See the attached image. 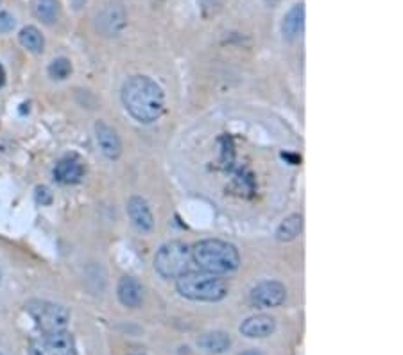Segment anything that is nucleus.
Here are the masks:
<instances>
[{
    "instance_id": "f257e3e1",
    "label": "nucleus",
    "mask_w": 403,
    "mask_h": 355,
    "mask_svg": "<svg viewBox=\"0 0 403 355\" xmlns=\"http://www.w3.org/2000/svg\"><path fill=\"white\" fill-rule=\"evenodd\" d=\"M126 112L140 124H153L163 115L165 94L161 86L147 75H133L122 88Z\"/></svg>"
},
{
    "instance_id": "f03ea898",
    "label": "nucleus",
    "mask_w": 403,
    "mask_h": 355,
    "mask_svg": "<svg viewBox=\"0 0 403 355\" xmlns=\"http://www.w3.org/2000/svg\"><path fill=\"white\" fill-rule=\"evenodd\" d=\"M192 250V262L199 270L212 275H228L239 270L240 255L233 244L220 239H205L195 243Z\"/></svg>"
},
{
    "instance_id": "7ed1b4c3",
    "label": "nucleus",
    "mask_w": 403,
    "mask_h": 355,
    "mask_svg": "<svg viewBox=\"0 0 403 355\" xmlns=\"http://www.w3.org/2000/svg\"><path fill=\"white\" fill-rule=\"evenodd\" d=\"M176 289L183 298L192 302H220L228 296V284L219 278V275L212 273H185L176 280Z\"/></svg>"
},
{
    "instance_id": "20e7f679",
    "label": "nucleus",
    "mask_w": 403,
    "mask_h": 355,
    "mask_svg": "<svg viewBox=\"0 0 403 355\" xmlns=\"http://www.w3.org/2000/svg\"><path fill=\"white\" fill-rule=\"evenodd\" d=\"M192 250L181 240L163 244L154 255V270L165 280H178L190 271Z\"/></svg>"
},
{
    "instance_id": "39448f33",
    "label": "nucleus",
    "mask_w": 403,
    "mask_h": 355,
    "mask_svg": "<svg viewBox=\"0 0 403 355\" xmlns=\"http://www.w3.org/2000/svg\"><path fill=\"white\" fill-rule=\"evenodd\" d=\"M26 310L41 332H61L67 330L70 322V314L63 305L47 300H29L26 303Z\"/></svg>"
},
{
    "instance_id": "423d86ee",
    "label": "nucleus",
    "mask_w": 403,
    "mask_h": 355,
    "mask_svg": "<svg viewBox=\"0 0 403 355\" xmlns=\"http://www.w3.org/2000/svg\"><path fill=\"white\" fill-rule=\"evenodd\" d=\"M29 355H79L74 336L68 330L41 332L29 343Z\"/></svg>"
},
{
    "instance_id": "0eeeda50",
    "label": "nucleus",
    "mask_w": 403,
    "mask_h": 355,
    "mask_svg": "<svg viewBox=\"0 0 403 355\" xmlns=\"http://www.w3.org/2000/svg\"><path fill=\"white\" fill-rule=\"evenodd\" d=\"M251 303L258 309H274L280 307L287 298V289L281 282L265 280L251 289Z\"/></svg>"
},
{
    "instance_id": "6e6552de",
    "label": "nucleus",
    "mask_w": 403,
    "mask_h": 355,
    "mask_svg": "<svg viewBox=\"0 0 403 355\" xmlns=\"http://www.w3.org/2000/svg\"><path fill=\"white\" fill-rule=\"evenodd\" d=\"M127 216H129L131 223L134 225V228L142 233L153 232L154 228V216L151 212V206L147 205V201L140 196H131L127 199Z\"/></svg>"
},
{
    "instance_id": "1a4fd4ad",
    "label": "nucleus",
    "mask_w": 403,
    "mask_h": 355,
    "mask_svg": "<svg viewBox=\"0 0 403 355\" xmlns=\"http://www.w3.org/2000/svg\"><path fill=\"white\" fill-rule=\"evenodd\" d=\"M54 178L63 185H75L85 178V164L77 154H67L54 167Z\"/></svg>"
},
{
    "instance_id": "9d476101",
    "label": "nucleus",
    "mask_w": 403,
    "mask_h": 355,
    "mask_svg": "<svg viewBox=\"0 0 403 355\" xmlns=\"http://www.w3.org/2000/svg\"><path fill=\"white\" fill-rule=\"evenodd\" d=\"M126 27V11L119 4H108L97 15V29L102 36H117Z\"/></svg>"
},
{
    "instance_id": "9b49d317",
    "label": "nucleus",
    "mask_w": 403,
    "mask_h": 355,
    "mask_svg": "<svg viewBox=\"0 0 403 355\" xmlns=\"http://www.w3.org/2000/svg\"><path fill=\"white\" fill-rule=\"evenodd\" d=\"M95 139H97L102 154L109 160H117L122 154V142H120L117 131L104 120H99L95 124Z\"/></svg>"
},
{
    "instance_id": "f8f14e48",
    "label": "nucleus",
    "mask_w": 403,
    "mask_h": 355,
    "mask_svg": "<svg viewBox=\"0 0 403 355\" xmlns=\"http://www.w3.org/2000/svg\"><path fill=\"white\" fill-rule=\"evenodd\" d=\"M274 330H276V322L274 318L265 314L251 316L240 325V334L249 339H264V337L273 336Z\"/></svg>"
},
{
    "instance_id": "ddd939ff",
    "label": "nucleus",
    "mask_w": 403,
    "mask_h": 355,
    "mask_svg": "<svg viewBox=\"0 0 403 355\" xmlns=\"http://www.w3.org/2000/svg\"><path fill=\"white\" fill-rule=\"evenodd\" d=\"M117 296H119L124 307L136 309L144 302V287L136 278L122 277L119 282V287H117Z\"/></svg>"
},
{
    "instance_id": "4468645a",
    "label": "nucleus",
    "mask_w": 403,
    "mask_h": 355,
    "mask_svg": "<svg viewBox=\"0 0 403 355\" xmlns=\"http://www.w3.org/2000/svg\"><path fill=\"white\" fill-rule=\"evenodd\" d=\"M303 31H305V6L296 4L284 16L281 34H284V38L287 41H294L301 36Z\"/></svg>"
},
{
    "instance_id": "2eb2a0df",
    "label": "nucleus",
    "mask_w": 403,
    "mask_h": 355,
    "mask_svg": "<svg viewBox=\"0 0 403 355\" xmlns=\"http://www.w3.org/2000/svg\"><path fill=\"white\" fill-rule=\"evenodd\" d=\"M198 344L210 355H220L228 351L232 346V337L222 330H213V332L203 334L198 339Z\"/></svg>"
},
{
    "instance_id": "dca6fc26",
    "label": "nucleus",
    "mask_w": 403,
    "mask_h": 355,
    "mask_svg": "<svg viewBox=\"0 0 403 355\" xmlns=\"http://www.w3.org/2000/svg\"><path fill=\"white\" fill-rule=\"evenodd\" d=\"M303 232V216L299 213H292V216L285 217L281 221V225L276 230V239L280 243H291L296 240Z\"/></svg>"
},
{
    "instance_id": "f3484780",
    "label": "nucleus",
    "mask_w": 403,
    "mask_h": 355,
    "mask_svg": "<svg viewBox=\"0 0 403 355\" xmlns=\"http://www.w3.org/2000/svg\"><path fill=\"white\" fill-rule=\"evenodd\" d=\"M34 15L45 26H54L61 18L60 0H36L34 2Z\"/></svg>"
},
{
    "instance_id": "a211bd4d",
    "label": "nucleus",
    "mask_w": 403,
    "mask_h": 355,
    "mask_svg": "<svg viewBox=\"0 0 403 355\" xmlns=\"http://www.w3.org/2000/svg\"><path fill=\"white\" fill-rule=\"evenodd\" d=\"M18 40L22 43L23 49H27L33 54H41L45 49V38L40 33V29L34 26H27L20 31Z\"/></svg>"
},
{
    "instance_id": "6ab92c4d",
    "label": "nucleus",
    "mask_w": 403,
    "mask_h": 355,
    "mask_svg": "<svg viewBox=\"0 0 403 355\" xmlns=\"http://www.w3.org/2000/svg\"><path fill=\"white\" fill-rule=\"evenodd\" d=\"M72 74V63L67 58H56L53 63L49 65V75L54 79H67Z\"/></svg>"
},
{
    "instance_id": "aec40b11",
    "label": "nucleus",
    "mask_w": 403,
    "mask_h": 355,
    "mask_svg": "<svg viewBox=\"0 0 403 355\" xmlns=\"http://www.w3.org/2000/svg\"><path fill=\"white\" fill-rule=\"evenodd\" d=\"M15 29V16L9 11H0V33L8 34Z\"/></svg>"
},
{
    "instance_id": "412c9836",
    "label": "nucleus",
    "mask_w": 403,
    "mask_h": 355,
    "mask_svg": "<svg viewBox=\"0 0 403 355\" xmlns=\"http://www.w3.org/2000/svg\"><path fill=\"white\" fill-rule=\"evenodd\" d=\"M36 198H38V201L41 203V205H49V203L53 201V194H50V191L47 187H38L36 189Z\"/></svg>"
},
{
    "instance_id": "4be33fe9",
    "label": "nucleus",
    "mask_w": 403,
    "mask_h": 355,
    "mask_svg": "<svg viewBox=\"0 0 403 355\" xmlns=\"http://www.w3.org/2000/svg\"><path fill=\"white\" fill-rule=\"evenodd\" d=\"M6 85V70H4V67L0 65V88Z\"/></svg>"
},
{
    "instance_id": "5701e85b",
    "label": "nucleus",
    "mask_w": 403,
    "mask_h": 355,
    "mask_svg": "<svg viewBox=\"0 0 403 355\" xmlns=\"http://www.w3.org/2000/svg\"><path fill=\"white\" fill-rule=\"evenodd\" d=\"M240 355H264L260 350H247V351H242Z\"/></svg>"
},
{
    "instance_id": "b1692460",
    "label": "nucleus",
    "mask_w": 403,
    "mask_h": 355,
    "mask_svg": "<svg viewBox=\"0 0 403 355\" xmlns=\"http://www.w3.org/2000/svg\"><path fill=\"white\" fill-rule=\"evenodd\" d=\"M269 6H274V4H278V2H281V0H265Z\"/></svg>"
},
{
    "instance_id": "393cba45",
    "label": "nucleus",
    "mask_w": 403,
    "mask_h": 355,
    "mask_svg": "<svg viewBox=\"0 0 403 355\" xmlns=\"http://www.w3.org/2000/svg\"><path fill=\"white\" fill-rule=\"evenodd\" d=\"M0 355H4V354H2V351H0Z\"/></svg>"
}]
</instances>
